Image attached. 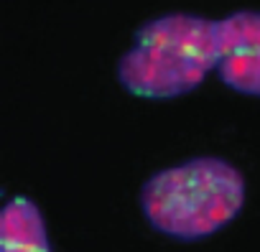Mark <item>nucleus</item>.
I'll return each mask as SVG.
<instances>
[{"instance_id": "obj_1", "label": "nucleus", "mask_w": 260, "mask_h": 252, "mask_svg": "<svg viewBox=\"0 0 260 252\" xmlns=\"http://www.w3.org/2000/svg\"><path fill=\"white\" fill-rule=\"evenodd\" d=\"M245 204V176L224 158H191L153 173L141 189L148 224L179 242L204 239L227 227Z\"/></svg>"}, {"instance_id": "obj_2", "label": "nucleus", "mask_w": 260, "mask_h": 252, "mask_svg": "<svg viewBox=\"0 0 260 252\" xmlns=\"http://www.w3.org/2000/svg\"><path fill=\"white\" fill-rule=\"evenodd\" d=\"M217 64V21L169 13L136 31V44L117 64V79L136 97L174 99L194 92Z\"/></svg>"}, {"instance_id": "obj_3", "label": "nucleus", "mask_w": 260, "mask_h": 252, "mask_svg": "<svg viewBox=\"0 0 260 252\" xmlns=\"http://www.w3.org/2000/svg\"><path fill=\"white\" fill-rule=\"evenodd\" d=\"M219 79L250 97H260V11H237L217 21Z\"/></svg>"}, {"instance_id": "obj_4", "label": "nucleus", "mask_w": 260, "mask_h": 252, "mask_svg": "<svg viewBox=\"0 0 260 252\" xmlns=\"http://www.w3.org/2000/svg\"><path fill=\"white\" fill-rule=\"evenodd\" d=\"M0 252H51L44 214L28 196H13L0 211Z\"/></svg>"}]
</instances>
